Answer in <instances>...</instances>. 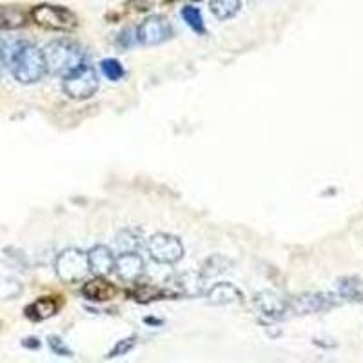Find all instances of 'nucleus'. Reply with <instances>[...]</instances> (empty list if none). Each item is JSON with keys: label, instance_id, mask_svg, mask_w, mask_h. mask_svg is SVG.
<instances>
[{"label": "nucleus", "instance_id": "f257e3e1", "mask_svg": "<svg viewBox=\"0 0 363 363\" xmlns=\"http://www.w3.org/2000/svg\"><path fill=\"white\" fill-rule=\"evenodd\" d=\"M11 75L16 82L31 86L44 78L47 73L46 58L40 47H36L33 42H19L10 55Z\"/></svg>", "mask_w": 363, "mask_h": 363}, {"label": "nucleus", "instance_id": "f03ea898", "mask_svg": "<svg viewBox=\"0 0 363 363\" xmlns=\"http://www.w3.org/2000/svg\"><path fill=\"white\" fill-rule=\"evenodd\" d=\"M42 51L46 58L47 73H51L55 77L64 78L86 62V53L82 47L69 38H56L49 42Z\"/></svg>", "mask_w": 363, "mask_h": 363}, {"label": "nucleus", "instance_id": "7ed1b4c3", "mask_svg": "<svg viewBox=\"0 0 363 363\" xmlns=\"http://www.w3.org/2000/svg\"><path fill=\"white\" fill-rule=\"evenodd\" d=\"M30 16L36 26L49 31H71L78 24L77 15L64 5L38 4L31 8Z\"/></svg>", "mask_w": 363, "mask_h": 363}, {"label": "nucleus", "instance_id": "20e7f679", "mask_svg": "<svg viewBox=\"0 0 363 363\" xmlns=\"http://www.w3.org/2000/svg\"><path fill=\"white\" fill-rule=\"evenodd\" d=\"M55 272L58 280L64 283H78L89 274V261L87 253L80 251L77 247L64 249L55 258Z\"/></svg>", "mask_w": 363, "mask_h": 363}, {"label": "nucleus", "instance_id": "39448f33", "mask_svg": "<svg viewBox=\"0 0 363 363\" xmlns=\"http://www.w3.org/2000/svg\"><path fill=\"white\" fill-rule=\"evenodd\" d=\"M62 89L73 100L91 98L98 89V75L95 71V67L84 62L82 66H78L77 69H73L69 75L64 77Z\"/></svg>", "mask_w": 363, "mask_h": 363}, {"label": "nucleus", "instance_id": "423d86ee", "mask_svg": "<svg viewBox=\"0 0 363 363\" xmlns=\"http://www.w3.org/2000/svg\"><path fill=\"white\" fill-rule=\"evenodd\" d=\"M148 251L151 260L160 266H174L185 255L184 244L180 242L178 236L167 235V233H156L154 236H151Z\"/></svg>", "mask_w": 363, "mask_h": 363}, {"label": "nucleus", "instance_id": "0eeeda50", "mask_svg": "<svg viewBox=\"0 0 363 363\" xmlns=\"http://www.w3.org/2000/svg\"><path fill=\"white\" fill-rule=\"evenodd\" d=\"M173 36V26L164 15H151L137 30V42L142 46H160Z\"/></svg>", "mask_w": 363, "mask_h": 363}, {"label": "nucleus", "instance_id": "6e6552de", "mask_svg": "<svg viewBox=\"0 0 363 363\" xmlns=\"http://www.w3.org/2000/svg\"><path fill=\"white\" fill-rule=\"evenodd\" d=\"M336 298V294H325V292H305L289 300V312L314 314V312L329 311L338 305Z\"/></svg>", "mask_w": 363, "mask_h": 363}, {"label": "nucleus", "instance_id": "1a4fd4ad", "mask_svg": "<svg viewBox=\"0 0 363 363\" xmlns=\"http://www.w3.org/2000/svg\"><path fill=\"white\" fill-rule=\"evenodd\" d=\"M115 272L126 283H137L143 274V260L139 253H120L115 261Z\"/></svg>", "mask_w": 363, "mask_h": 363}, {"label": "nucleus", "instance_id": "9d476101", "mask_svg": "<svg viewBox=\"0 0 363 363\" xmlns=\"http://www.w3.org/2000/svg\"><path fill=\"white\" fill-rule=\"evenodd\" d=\"M87 261H89V272L95 277H108L115 272V261L117 256L108 246H95L87 253Z\"/></svg>", "mask_w": 363, "mask_h": 363}, {"label": "nucleus", "instance_id": "9b49d317", "mask_svg": "<svg viewBox=\"0 0 363 363\" xmlns=\"http://www.w3.org/2000/svg\"><path fill=\"white\" fill-rule=\"evenodd\" d=\"M255 305L260 309L261 314L278 320L283 318L289 312V300L278 296L277 292L271 291H261L255 296Z\"/></svg>", "mask_w": 363, "mask_h": 363}, {"label": "nucleus", "instance_id": "f8f14e48", "mask_svg": "<svg viewBox=\"0 0 363 363\" xmlns=\"http://www.w3.org/2000/svg\"><path fill=\"white\" fill-rule=\"evenodd\" d=\"M60 307L62 302L56 296H42L35 300V302H31L24 309V314L31 322H44V320H49L51 316H55L56 312L60 311Z\"/></svg>", "mask_w": 363, "mask_h": 363}, {"label": "nucleus", "instance_id": "ddd939ff", "mask_svg": "<svg viewBox=\"0 0 363 363\" xmlns=\"http://www.w3.org/2000/svg\"><path fill=\"white\" fill-rule=\"evenodd\" d=\"M82 294L89 302H108L117 296V287L106 280V277H97L84 283Z\"/></svg>", "mask_w": 363, "mask_h": 363}, {"label": "nucleus", "instance_id": "4468645a", "mask_svg": "<svg viewBox=\"0 0 363 363\" xmlns=\"http://www.w3.org/2000/svg\"><path fill=\"white\" fill-rule=\"evenodd\" d=\"M205 296L213 305H231V303L244 302V294L238 287L233 283H215V285L207 289Z\"/></svg>", "mask_w": 363, "mask_h": 363}, {"label": "nucleus", "instance_id": "2eb2a0df", "mask_svg": "<svg viewBox=\"0 0 363 363\" xmlns=\"http://www.w3.org/2000/svg\"><path fill=\"white\" fill-rule=\"evenodd\" d=\"M207 278L202 274V272H184V274H180L174 280V285L178 289L180 294H184V296L195 298L200 296V294H205L207 292Z\"/></svg>", "mask_w": 363, "mask_h": 363}, {"label": "nucleus", "instance_id": "dca6fc26", "mask_svg": "<svg viewBox=\"0 0 363 363\" xmlns=\"http://www.w3.org/2000/svg\"><path fill=\"white\" fill-rule=\"evenodd\" d=\"M336 296L343 302L363 303V280L358 277H347L338 281Z\"/></svg>", "mask_w": 363, "mask_h": 363}, {"label": "nucleus", "instance_id": "f3484780", "mask_svg": "<svg viewBox=\"0 0 363 363\" xmlns=\"http://www.w3.org/2000/svg\"><path fill=\"white\" fill-rule=\"evenodd\" d=\"M27 24V13L21 5H0V30H19Z\"/></svg>", "mask_w": 363, "mask_h": 363}, {"label": "nucleus", "instance_id": "a211bd4d", "mask_svg": "<svg viewBox=\"0 0 363 363\" xmlns=\"http://www.w3.org/2000/svg\"><path fill=\"white\" fill-rule=\"evenodd\" d=\"M209 8L218 21H227L240 11L242 0H211Z\"/></svg>", "mask_w": 363, "mask_h": 363}, {"label": "nucleus", "instance_id": "6ab92c4d", "mask_svg": "<svg viewBox=\"0 0 363 363\" xmlns=\"http://www.w3.org/2000/svg\"><path fill=\"white\" fill-rule=\"evenodd\" d=\"M117 246L120 253H139L142 249V235L134 229H124L118 233Z\"/></svg>", "mask_w": 363, "mask_h": 363}, {"label": "nucleus", "instance_id": "aec40b11", "mask_svg": "<svg viewBox=\"0 0 363 363\" xmlns=\"http://www.w3.org/2000/svg\"><path fill=\"white\" fill-rule=\"evenodd\" d=\"M129 294H131V298H133L134 302L139 303H149L154 302V300H162V298L169 296L167 291H164V289H160V287L156 285H149V283L137 285Z\"/></svg>", "mask_w": 363, "mask_h": 363}, {"label": "nucleus", "instance_id": "412c9836", "mask_svg": "<svg viewBox=\"0 0 363 363\" xmlns=\"http://www.w3.org/2000/svg\"><path fill=\"white\" fill-rule=\"evenodd\" d=\"M231 266H233V261L227 260L225 256L213 255L204 261V266H202V271L200 272L209 280V278L218 277V274H224V272L229 271Z\"/></svg>", "mask_w": 363, "mask_h": 363}, {"label": "nucleus", "instance_id": "4be33fe9", "mask_svg": "<svg viewBox=\"0 0 363 363\" xmlns=\"http://www.w3.org/2000/svg\"><path fill=\"white\" fill-rule=\"evenodd\" d=\"M24 291L21 280L13 277H0V302H10L19 298Z\"/></svg>", "mask_w": 363, "mask_h": 363}, {"label": "nucleus", "instance_id": "5701e85b", "mask_svg": "<svg viewBox=\"0 0 363 363\" xmlns=\"http://www.w3.org/2000/svg\"><path fill=\"white\" fill-rule=\"evenodd\" d=\"M180 15L184 19V22L191 30L198 33V35H204L205 33V26H204V16H202V11L195 5H184L182 11H180Z\"/></svg>", "mask_w": 363, "mask_h": 363}, {"label": "nucleus", "instance_id": "b1692460", "mask_svg": "<svg viewBox=\"0 0 363 363\" xmlns=\"http://www.w3.org/2000/svg\"><path fill=\"white\" fill-rule=\"evenodd\" d=\"M100 69H102L104 77L111 80V82H118V80H122L124 75H126V69L117 58H104L100 62Z\"/></svg>", "mask_w": 363, "mask_h": 363}, {"label": "nucleus", "instance_id": "393cba45", "mask_svg": "<svg viewBox=\"0 0 363 363\" xmlns=\"http://www.w3.org/2000/svg\"><path fill=\"white\" fill-rule=\"evenodd\" d=\"M134 345H137V336L124 338V340H120V342L115 343V347L109 351L106 358L111 360V358H120V356H126V354L133 351Z\"/></svg>", "mask_w": 363, "mask_h": 363}, {"label": "nucleus", "instance_id": "a878e982", "mask_svg": "<svg viewBox=\"0 0 363 363\" xmlns=\"http://www.w3.org/2000/svg\"><path fill=\"white\" fill-rule=\"evenodd\" d=\"M47 343H49V349H51L56 356H60V358H71L73 356V351L67 347L66 343L62 342V338L49 336L47 338Z\"/></svg>", "mask_w": 363, "mask_h": 363}, {"label": "nucleus", "instance_id": "bb28decb", "mask_svg": "<svg viewBox=\"0 0 363 363\" xmlns=\"http://www.w3.org/2000/svg\"><path fill=\"white\" fill-rule=\"evenodd\" d=\"M154 4V0H129L128 8H131L133 11H148L151 10Z\"/></svg>", "mask_w": 363, "mask_h": 363}, {"label": "nucleus", "instance_id": "cd10ccee", "mask_svg": "<svg viewBox=\"0 0 363 363\" xmlns=\"http://www.w3.org/2000/svg\"><path fill=\"white\" fill-rule=\"evenodd\" d=\"M10 55H11V51L8 53V46H5L4 42L0 40V77L4 75L5 67L10 66Z\"/></svg>", "mask_w": 363, "mask_h": 363}, {"label": "nucleus", "instance_id": "c85d7f7f", "mask_svg": "<svg viewBox=\"0 0 363 363\" xmlns=\"http://www.w3.org/2000/svg\"><path fill=\"white\" fill-rule=\"evenodd\" d=\"M118 46L120 47H131L133 46V40H131V31H122L120 33V36H118Z\"/></svg>", "mask_w": 363, "mask_h": 363}, {"label": "nucleus", "instance_id": "c756f323", "mask_svg": "<svg viewBox=\"0 0 363 363\" xmlns=\"http://www.w3.org/2000/svg\"><path fill=\"white\" fill-rule=\"evenodd\" d=\"M22 345L26 349H40V340L38 338H24Z\"/></svg>", "mask_w": 363, "mask_h": 363}, {"label": "nucleus", "instance_id": "7c9ffc66", "mask_svg": "<svg viewBox=\"0 0 363 363\" xmlns=\"http://www.w3.org/2000/svg\"><path fill=\"white\" fill-rule=\"evenodd\" d=\"M145 323H149V325H162L164 323V320H160V318H153V316H148L145 320H143Z\"/></svg>", "mask_w": 363, "mask_h": 363}, {"label": "nucleus", "instance_id": "2f4dec72", "mask_svg": "<svg viewBox=\"0 0 363 363\" xmlns=\"http://www.w3.org/2000/svg\"><path fill=\"white\" fill-rule=\"evenodd\" d=\"M193 2H198V0H193Z\"/></svg>", "mask_w": 363, "mask_h": 363}]
</instances>
